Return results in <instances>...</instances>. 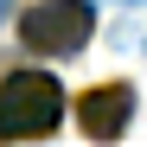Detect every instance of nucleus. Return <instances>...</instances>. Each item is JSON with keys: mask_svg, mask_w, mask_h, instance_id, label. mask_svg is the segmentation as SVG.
Here are the masks:
<instances>
[{"mask_svg": "<svg viewBox=\"0 0 147 147\" xmlns=\"http://www.w3.org/2000/svg\"><path fill=\"white\" fill-rule=\"evenodd\" d=\"M7 13H13V0H0V26H7Z\"/></svg>", "mask_w": 147, "mask_h": 147, "instance_id": "obj_4", "label": "nucleus"}, {"mask_svg": "<svg viewBox=\"0 0 147 147\" xmlns=\"http://www.w3.org/2000/svg\"><path fill=\"white\" fill-rule=\"evenodd\" d=\"M128 121H134V83H96L77 102V128L90 141H121Z\"/></svg>", "mask_w": 147, "mask_h": 147, "instance_id": "obj_3", "label": "nucleus"}, {"mask_svg": "<svg viewBox=\"0 0 147 147\" xmlns=\"http://www.w3.org/2000/svg\"><path fill=\"white\" fill-rule=\"evenodd\" d=\"M96 32V7L90 0H38L19 13V38L38 58H77Z\"/></svg>", "mask_w": 147, "mask_h": 147, "instance_id": "obj_2", "label": "nucleus"}, {"mask_svg": "<svg viewBox=\"0 0 147 147\" xmlns=\"http://www.w3.org/2000/svg\"><path fill=\"white\" fill-rule=\"evenodd\" d=\"M64 121V90L51 70H13L0 83V141H45Z\"/></svg>", "mask_w": 147, "mask_h": 147, "instance_id": "obj_1", "label": "nucleus"}, {"mask_svg": "<svg viewBox=\"0 0 147 147\" xmlns=\"http://www.w3.org/2000/svg\"><path fill=\"white\" fill-rule=\"evenodd\" d=\"M115 7H147V0H115Z\"/></svg>", "mask_w": 147, "mask_h": 147, "instance_id": "obj_5", "label": "nucleus"}]
</instances>
